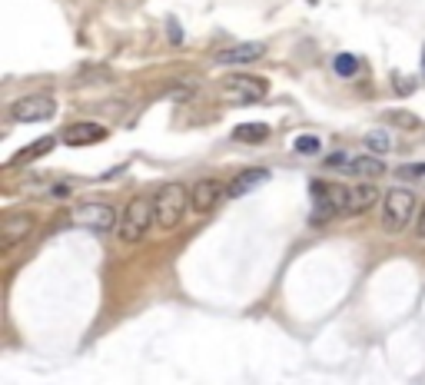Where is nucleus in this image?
Listing matches in <instances>:
<instances>
[{
	"label": "nucleus",
	"mask_w": 425,
	"mask_h": 385,
	"mask_svg": "<svg viewBox=\"0 0 425 385\" xmlns=\"http://www.w3.org/2000/svg\"><path fill=\"white\" fill-rule=\"evenodd\" d=\"M223 196H229V186H223L219 179H197L190 186V209L206 216V213H212L223 203Z\"/></svg>",
	"instance_id": "nucleus-6"
},
{
	"label": "nucleus",
	"mask_w": 425,
	"mask_h": 385,
	"mask_svg": "<svg viewBox=\"0 0 425 385\" xmlns=\"http://www.w3.org/2000/svg\"><path fill=\"white\" fill-rule=\"evenodd\" d=\"M269 133H273V130H269L266 123H240V126L233 130V140L256 147V143H266V140H269Z\"/></svg>",
	"instance_id": "nucleus-14"
},
{
	"label": "nucleus",
	"mask_w": 425,
	"mask_h": 385,
	"mask_svg": "<svg viewBox=\"0 0 425 385\" xmlns=\"http://www.w3.org/2000/svg\"><path fill=\"white\" fill-rule=\"evenodd\" d=\"M415 220V192L406 186H395L382 199V229L385 233H402Z\"/></svg>",
	"instance_id": "nucleus-4"
},
{
	"label": "nucleus",
	"mask_w": 425,
	"mask_h": 385,
	"mask_svg": "<svg viewBox=\"0 0 425 385\" xmlns=\"http://www.w3.org/2000/svg\"><path fill=\"white\" fill-rule=\"evenodd\" d=\"M392 87H395V93H412V90H415V80L406 74H392Z\"/></svg>",
	"instance_id": "nucleus-20"
},
{
	"label": "nucleus",
	"mask_w": 425,
	"mask_h": 385,
	"mask_svg": "<svg viewBox=\"0 0 425 385\" xmlns=\"http://www.w3.org/2000/svg\"><path fill=\"white\" fill-rule=\"evenodd\" d=\"M47 149H53V136H44V140H37L33 147H24L14 160H10V163H14V166L17 163H31V160H37V156H44Z\"/></svg>",
	"instance_id": "nucleus-16"
},
{
	"label": "nucleus",
	"mask_w": 425,
	"mask_h": 385,
	"mask_svg": "<svg viewBox=\"0 0 425 385\" xmlns=\"http://www.w3.org/2000/svg\"><path fill=\"white\" fill-rule=\"evenodd\" d=\"M60 140L67 147H90V143H100L106 140V126L100 123H90V120H83V123H74V126H67L60 133Z\"/></svg>",
	"instance_id": "nucleus-10"
},
{
	"label": "nucleus",
	"mask_w": 425,
	"mask_h": 385,
	"mask_svg": "<svg viewBox=\"0 0 425 385\" xmlns=\"http://www.w3.org/2000/svg\"><path fill=\"white\" fill-rule=\"evenodd\" d=\"M335 74L339 76H352L356 70H359V57H352V54H339V57L333 60Z\"/></svg>",
	"instance_id": "nucleus-17"
},
{
	"label": "nucleus",
	"mask_w": 425,
	"mask_h": 385,
	"mask_svg": "<svg viewBox=\"0 0 425 385\" xmlns=\"http://www.w3.org/2000/svg\"><path fill=\"white\" fill-rule=\"evenodd\" d=\"M389 120H392L395 126H409V130H415V126H419V120L409 117L406 110H395V113H389Z\"/></svg>",
	"instance_id": "nucleus-21"
},
{
	"label": "nucleus",
	"mask_w": 425,
	"mask_h": 385,
	"mask_svg": "<svg viewBox=\"0 0 425 385\" xmlns=\"http://www.w3.org/2000/svg\"><path fill=\"white\" fill-rule=\"evenodd\" d=\"M365 147L376 149V153H389V149H392V140H389L385 130H372V133L365 136Z\"/></svg>",
	"instance_id": "nucleus-18"
},
{
	"label": "nucleus",
	"mask_w": 425,
	"mask_h": 385,
	"mask_svg": "<svg viewBox=\"0 0 425 385\" xmlns=\"http://www.w3.org/2000/svg\"><path fill=\"white\" fill-rule=\"evenodd\" d=\"M379 203V186L376 183H356L349 186V199H346V216H362Z\"/></svg>",
	"instance_id": "nucleus-11"
},
{
	"label": "nucleus",
	"mask_w": 425,
	"mask_h": 385,
	"mask_svg": "<svg viewBox=\"0 0 425 385\" xmlns=\"http://www.w3.org/2000/svg\"><path fill=\"white\" fill-rule=\"evenodd\" d=\"M292 147H296V153H303V156H312V153H319V149H322V140H319V136H312V133H306V136H299Z\"/></svg>",
	"instance_id": "nucleus-19"
},
{
	"label": "nucleus",
	"mask_w": 425,
	"mask_h": 385,
	"mask_svg": "<svg viewBox=\"0 0 425 385\" xmlns=\"http://www.w3.org/2000/svg\"><path fill=\"white\" fill-rule=\"evenodd\" d=\"M33 226H37V216H33V213H7V216L0 220V246H3V249L20 246V243L33 233Z\"/></svg>",
	"instance_id": "nucleus-7"
},
{
	"label": "nucleus",
	"mask_w": 425,
	"mask_h": 385,
	"mask_svg": "<svg viewBox=\"0 0 425 385\" xmlns=\"http://www.w3.org/2000/svg\"><path fill=\"white\" fill-rule=\"evenodd\" d=\"M346 163H349V156H346L342 149H339V153H329V156H326V166H329V170H346Z\"/></svg>",
	"instance_id": "nucleus-22"
},
{
	"label": "nucleus",
	"mask_w": 425,
	"mask_h": 385,
	"mask_svg": "<svg viewBox=\"0 0 425 385\" xmlns=\"http://www.w3.org/2000/svg\"><path fill=\"white\" fill-rule=\"evenodd\" d=\"M312 226H329L333 220L346 216V199H349V186H335V183H322L312 179Z\"/></svg>",
	"instance_id": "nucleus-3"
},
{
	"label": "nucleus",
	"mask_w": 425,
	"mask_h": 385,
	"mask_svg": "<svg viewBox=\"0 0 425 385\" xmlns=\"http://www.w3.org/2000/svg\"><path fill=\"white\" fill-rule=\"evenodd\" d=\"M153 222V196H133L120 213V222H117V236H120L123 246H133L150 233Z\"/></svg>",
	"instance_id": "nucleus-2"
},
{
	"label": "nucleus",
	"mask_w": 425,
	"mask_h": 385,
	"mask_svg": "<svg viewBox=\"0 0 425 385\" xmlns=\"http://www.w3.org/2000/svg\"><path fill=\"white\" fill-rule=\"evenodd\" d=\"M266 179H269V170H246V173H240L229 183V196H246V192H253Z\"/></svg>",
	"instance_id": "nucleus-13"
},
{
	"label": "nucleus",
	"mask_w": 425,
	"mask_h": 385,
	"mask_svg": "<svg viewBox=\"0 0 425 385\" xmlns=\"http://www.w3.org/2000/svg\"><path fill=\"white\" fill-rule=\"evenodd\" d=\"M399 173H402V177H425V163H409V166H402V170H399Z\"/></svg>",
	"instance_id": "nucleus-23"
},
{
	"label": "nucleus",
	"mask_w": 425,
	"mask_h": 385,
	"mask_svg": "<svg viewBox=\"0 0 425 385\" xmlns=\"http://www.w3.org/2000/svg\"><path fill=\"white\" fill-rule=\"evenodd\" d=\"M57 113V100L47 97V93H31V97H20L10 106V120L14 123H44Z\"/></svg>",
	"instance_id": "nucleus-5"
},
{
	"label": "nucleus",
	"mask_w": 425,
	"mask_h": 385,
	"mask_svg": "<svg viewBox=\"0 0 425 385\" xmlns=\"http://www.w3.org/2000/svg\"><path fill=\"white\" fill-rule=\"evenodd\" d=\"M74 220L87 229H97V233H106L120 222V213L110 206V203H83V206L74 213Z\"/></svg>",
	"instance_id": "nucleus-8"
},
{
	"label": "nucleus",
	"mask_w": 425,
	"mask_h": 385,
	"mask_svg": "<svg viewBox=\"0 0 425 385\" xmlns=\"http://www.w3.org/2000/svg\"><path fill=\"white\" fill-rule=\"evenodd\" d=\"M422 80H425V47H422Z\"/></svg>",
	"instance_id": "nucleus-25"
},
{
	"label": "nucleus",
	"mask_w": 425,
	"mask_h": 385,
	"mask_svg": "<svg viewBox=\"0 0 425 385\" xmlns=\"http://www.w3.org/2000/svg\"><path fill=\"white\" fill-rule=\"evenodd\" d=\"M266 54V44H236V47H226L216 54V63L223 67H240V63H253Z\"/></svg>",
	"instance_id": "nucleus-12"
},
{
	"label": "nucleus",
	"mask_w": 425,
	"mask_h": 385,
	"mask_svg": "<svg viewBox=\"0 0 425 385\" xmlns=\"http://www.w3.org/2000/svg\"><path fill=\"white\" fill-rule=\"evenodd\" d=\"M415 236L425 239V206L419 209V216H415Z\"/></svg>",
	"instance_id": "nucleus-24"
},
{
	"label": "nucleus",
	"mask_w": 425,
	"mask_h": 385,
	"mask_svg": "<svg viewBox=\"0 0 425 385\" xmlns=\"http://www.w3.org/2000/svg\"><path fill=\"white\" fill-rule=\"evenodd\" d=\"M186 206H190V190L183 183L160 186V192L153 196V222H156V229L173 233L183 222V216H186Z\"/></svg>",
	"instance_id": "nucleus-1"
},
{
	"label": "nucleus",
	"mask_w": 425,
	"mask_h": 385,
	"mask_svg": "<svg viewBox=\"0 0 425 385\" xmlns=\"http://www.w3.org/2000/svg\"><path fill=\"white\" fill-rule=\"evenodd\" d=\"M352 173H359V177H369V179H376L385 173V166H382V160H376V156H356L349 166Z\"/></svg>",
	"instance_id": "nucleus-15"
},
{
	"label": "nucleus",
	"mask_w": 425,
	"mask_h": 385,
	"mask_svg": "<svg viewBox=\"0 0 425 385\" xmlns=\"http://www.w3.org/2000/svg\"><path fill=\"white\" fill-rule=\"evenodd\" d=\"M266 80H259V76H229L223 80V93H226L229 100H240V104H253V100H262L266 97Z\"/></svg>",
	"instance_id": "nucleus-9"
}]
</instances>
